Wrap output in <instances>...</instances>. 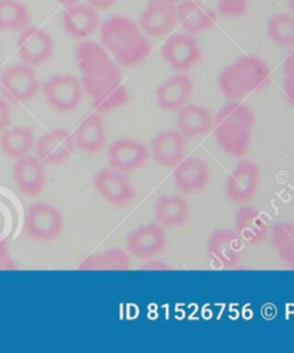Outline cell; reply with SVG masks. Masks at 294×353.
I'll list each match as a JSON object with an SVG mask.
<instances>
[{"instance_id": "cell-25", "label": "cell", "mask_w": 294, "mask_h": 353, "mask_svg": "<svg viewBox=\"0 0 294 353\" xmlns=\"http://www.w3.org/2000/svg\"><path fill=\"white\" fill-rule=\"evenodd\" d=\"M76 148L83 152L95 154L99 152L107 144L105 123L98 114H90L85 117L74 132Z\"/></svg>"}, {"instance_id": "cell-11", "label": "cell", "mask_w": 294, "mask_h": 353, "mask_svg": "<svg viewBox=\"0 0 294 353\" xmlns=\"http://www.w3.org/2000/svg\"><path fill=\"white\" fill-rule=\"evenodd\" d=\"M76 150L74 132L69 130H52L43 134L38 143H34V151L43 164L62 165L71 160Z\"/></svg>"}, {"instance_id": "cell-38", "label": "cell", "mask_w": 294, "mask_h": 353, "mask_svg": "<svg viewBox=\"0 0 294 353\" xmlns=\"http://www.w3.org/2000/svg\"><path fill=\"white\" fill-rule=\"evenodd\" d=\"M58 2L61 3V5H63L65 8H67V6H72V5H76L79 0H58Z\"/></svg>"}, {"instance_id": "cell-9", "label": "cell", "mask_w": 294, "mask_h": 353, "mask_svg": "<svg viewBox=\"0 0 294 353\" xmlns=\"http://www.w3.org/2000/svg\"><path fill=\"white\" fill-rule=\"evenodd\" d=\"M207 254L220 269L238 266L244 254V243L235 232L216 230L207 239Z\"/></svg>"}, {"instance_id": "cell-22", "label": "cell", "mask_w": 294, "mask_h": 353, "mask_svg": "<svg viewBox=\"0 0 294 353\" xmlns=\"http://www.w3.org/2000/svg\"><path fill=\"white\" fill-rule=\"evenodd\" d=\"M62 25L72 39H88L99 28L98 10L90 5L67 6L62 13Z\"/></svg>"}, {"instance_id": "cell-8", "label": "cell", "mask_w": 294, "mask_h": 353, "mask_svg": "<svg viewBox=\"0 0 294 353\" xmlns=\"http://www.w3.org/2000/svg\"><path fill=\"white\" fill-rule=\"evenodd\" d=\"M165 62L176 72H187L201 61V49L198 41L191 33H176L168 37L161 48Z\"/></svg>"}, {"instance_id": "cell-13", "label": "cell", "mask_w": 294, "mask_h": 353, "mask_svg": "<svg viewBox=\"0 0 294 353\" xmlns=\"http://www.w3.org/2000/svg\"><path fill=\"white\" fill-rule=\"evenodd\" d=\"M94 185L99 196L112 205L129 204L136 197V191L125 174L111 167L95 174Z\"/></svg>"}, {"instance_id": "cell-33", "label": "cell", "mask_w": 294, "mask_h": 353, "mask_svg": "<svg viewBox=\"0 0 294 353\" xmlns=\"http://www.w3.org/2000/svg\"><path fill=\"white\" fill-rule=\"evenodd\" d=\"M251 0H218V13L227 17H240L247 12Z\"/></svg>"}, {"instance_id": "cell-6", "label": "cell", "mask_w": 294, "mask_h": 353, "mask_svg": "<svg viewBox=\"0 0 294 353\" xmlns=\"http://www.w3.org/2000/svg\"><path fill=\"white\" fill-rule=\"evenodd\" d=\"M63 214L52 204L34 203L25 216V233L39 241L55 240L63 230Z\"/></svg>"}, {"instance_id": "cell-5", "label": "cell", "mask_w": 294, "mask_h": 353, "mask_svg": "<svg viewBox=\"0 0 294 353\" xmlns=\"http://www.w3.org/2000/svg\"><path fill=\"white\" fill-rule=\"evenodd\" d=\"M41 90L36 74L25 63L13 65L0 75V91L9 103H23L38 95Z\"/></svg>"}, {"instance_id": "cell-3", "label": "cell", "mask_w": 294, "mask_h": 353, "mask_svg": "<svg viewBox=\"0 0 294 353\" xmlns=\"http://www.w3.org/2000/svg\"><path fill=\"white\" fill-rule=\"evenodd\" d=\"M254 114L238 101H230L217 112L214 119V138L221 150L230 157L244 158L251 148Z\"/></svg>"}, {"instance_id": "cell-17", "label": "cell", "mask_w": 294, "mask_h": 353, "mask_svg": "<svg viewBox=\"0 0 294 353\" xmlns=\"http://www.w3.org/2000/svg\"><path fill=\"white\" fill-rule=\"evenodd\" d=\"M149 158V150L134 139H116L108 147V163L119 172H132L141 168Z\"/></svg>"}, {"instance_id": "cell-18", "label": "cell", "mask_w": 294, "mask_h": 353, "mask_svg": "<svg viewBox=\"0 0 294 353\" xmlns=\"http://www.w3.org/2000/svg\"><path fill=\"white\" fill-rule=\"evenodd\" d=\"M174 184L182 194H200L210 183V167L200 157H189L176 167Z\"/></svg>"}, {"instance_id": "cell-41", "label": "cell", "mask_w": 294, "mask_h": 353, "mask_svg": "<svg viewBox=\"0 0 294 353\" xmlns=\"http://www.w3.org/2000/svg\"><path fill=\"white\" fill-rule=\"evenodd\" d=\"M293 225H294V221H293Z\"/></svg>"}, {"instance_id": "cell-30", "label": "cell", "mask_w": 294, "mask_h": 353, "mask_svg": "<svg viewBox=\"0 0 294 353\" xmlns=\"http://www.w3.org/2000/svg\"><path fill=\"white\" fill-rule=\"evenodd\" d=\"M267 37L282 48H294V14L277 13L267 25Z\"/></svg>"}, {"instance_id": "cell-7", "label": "cell", "mask_w": 294, "mask_h": 353, "mask_svg": "<svg viewBox=\"0 0 294 353\" xmlns=\"http://www.w3.org/2000/svg\"><path fill=\"white\" fill-rule=\"evenodd\" d=\"M43 97L61 114L74 112L82 101L81 81L74 75H54L43 83Z\"/></svg>"}, {"instance_id": "cell-12", "label": "cell", "mask_w": 294, "mask_h": 353, "mask_svg": "<svg viewBox=\"0 0 294 353\" xmlns=\"http://www.w3.org/2000/svg\"><path fill=\"white\" fill-rule=\"evenodd\" d=\"M262 170L255 163L243 160L230 172L226 181L227 197L235 204H247L255 196Z\"/></svg>"}, {"instance_id": "cell-35", "label": "cell", "mask_w": 294, "mask_h": 353, "mask_svg": "<svg viewBox=\"0 0 294 353\" xmlns=\"http://www.w3.org/2000/svg\"><path fill=\"white\" fill-rule=\"evenodd\" d=\"M10 122H12L10 103L5 98H0V132L9 128Z\"/></svg>"}, {"instance_id": "cell-10", "label": "cell", "mask_w": 294, "mask_h": 353, "mask_svg": "<svg viewBox=\"0 0 294 353\" xmlns=\"http://www.w3.org/2000/svg\"><path fill=\"white\" fill-rule=\"evenodd\" d=\"M54 54V41L50 34L39 28L29 25L21 30L17 39V55L28 66H39Z\"/></svg>"}, {"instance_id": "cell-32", "label": "cell", "mask_w": 294, "mask_h": 353, "mask_svg": "<svg viewBox=\"0 0 294 353\" xmlns=\"http://www.w3.org/2000/svg\"><path fill=\"white\" fill-rule=\"evenodd\" d=\"M283 90L288 103L294 107V50L290 52L283 62Z\"/></svg>"}, {"instance_id": "cell-28", "label": "cell", "mask_w": 294, "mask_h": 353, "mask_svg": "<svg viewBox=\"0 0 294 353\" xmlns=\"http://www.w3.org/2000/svg\"><path fill=\"white\" fill-rule=\"evenodd\" d=\"M0 150L9 158H19L29 155L34 150L33 131L28 127L6 128L0 134Z\"/></svg>"}, {"instance_id": "cell-37", "label": "cell", "mask_w": 294, "mask_h": 353, "mask_svg": "<svg viewBox=\"0 0 294 353\" xmlns=\"http://www.w3.org/2000/svg\"><path fill=\"white\" fill-rule=\"evenodd\" d=\"M86 2L96 10H107L114 6L116 0H86Z\"/></svg>"}, {"instance_id": "cell-23", "label": "cell", "mask_w": 294, "mask_h": 353, "mask_svg": "<svg viewBox=\"0 0 294 353\" xmlns=\"http://www.w3.org/2000/svg\"><path fill=\"white\" fill-rule=\"evenodd\" d=\"M235 233L244 244L255 245L266 241L270 234V227L266 217L251 205L243 204L235 213Z\"/></svg>"}, {"instance_id": "cell-39", "label": "cell", "mask_w": 294, "mask_h": 353, "mask_svg": "<svg viewBox=\"0 0 294 353\" xmlns=\"http://www.w3.org/2000/svg\"><path fill=\"white\" fill-rule=\"evenodd\" d=\"M287 3H288L290 13H293V14H294V0H287Z\"/></svg>"}, {"instance_id": "cell-2", "label": "cell", "mask_w": 294, "mask_h": 353, "mask_svg": "<svg viewBox=\"0 0 294 353\" xmlns=\"http://www.w3.org/2000/svg\"><path fill=\"white\" fill-rule=\"evenodd\" d=\"M103 49L124 66L143 63L151 54V42L144 30L125 16L114 14L101 25Z\"/></svg>"}, {"instance_id": "cell-36", "label": "cell", "mask_w": 294, "mask_h": 353, "mask_svg": "<svg viewBox=\"0 0 294 353\" xmlns=\"http://www.w3.org/2000/svg\"><path fill=\"white\" fill-rule=\"evenodd\" d=\"M141 269L147 270V272H164V270H169L171 266H168V264H165L162 260H155L152 257V259H148L143 264Z\"/></svg>"}, {"instance_id": "cell-14", "label": "cell", "mask_w": 294, "mask_h": 353, "mask_svg": "<svg viewBox=\"0 0 294 353\" xmlns=\"http://www.w3.org/2000/svg\"><path fill=\"white\" fill-rule=\"evenodd\" d=\"M177 25L178 21L176 3H171L168 0H149L141 16V29L147 37H168Z\"/></svg>"}, {"instance_id": "cell-40", "label": "cell", "mask_w": 294, "mask_h": 353, "mask_svg": "<svg viewBox=\"0 0 294 353\" xmlns=\"http://www.w3.org/2000/svg\"><path fill=\"white\" fill-rule=\"evenodd\" d=\"M168 2H171V3H176V5H178L181 0H168Z\"/></svg>"}, {"instance_id": "cell-27", "label": "cell", "mask_w": 294, "mask_h": 353, "mask_svg": "<svg viewBox=\"0 0 294 353\" xmlns=\"http://www.w3.org/2000/svg\"><path fill=\"white\" fill-rule=\"evenodd\" d=\"M131 259L128 253L123 249H111L98 254L86 257L78 270L85 272H123L129 270Z\"/></svg>"}, {"instance_id": "cell-19", "label": "cell", "mask_w": 294, "mask_h": 353, "mask_svg": "<svg viewBox=\"0 0 294 353\" xmlns=\"http://www.w3.org/2000/svg\"><path fill=\"white\" fill-rule=\"evenodd\" d=\"M194 92V83L184 72H177L174 77L165 79L157 88V103L162 111L178 112L189 103Z\"/></svg>"}, {"instance_id": "cell-15", "label": "cell", "mask_w": 294, "mask_h": 353, "mask_svg": "<svg viewBox=\"0 0 294 353\" xmlns=\"http://www.w3.org/2000/svg\"><path fill=\"white\" fill-rule=\"evenodd\" d=\"M167 245L165 228L158 223L141 225L127 239L128 253L138 260H148L164 252Z\"/></svg>"}, {"instance_id": "cell-31", "label": "cell", "mask_w": 294, "mask_h": 353, "mask_svg": "<svg viewBox=\"0 0 294 353\" xmlns=\"http://www.w3.org/2000/svg\"><path fill=\"white\" fill-rule=\"evenodd\" d=\"M271 243L279 257L294 269V225L293 223H279L271 230Z\"/></svg>"}, {"instance_id": "cell-21", "label": "cell", "mask_w": 294, "mask_h": 353, "mask_svg": "<svg viewBox=\"0 0 294 353\" xmlns=\"http://www.w3.org/2000/svg\"><path fill=\"white\" fill-rule=\"evenodd\" d=\"M177 21L187 33L198 34L214 26L217 12L200 0H181L177 5Z\"/></svg>"}, {"instance_id": "cell-4", "label": "cell", "mask_w": 294, "mask_h": 353, "mask_svg": "<svg viewBox=\"0 0 294 353\" xmlns=\"http://www.w3.org/2000/svg\"><path fill=\"white\" fill-rule=\"evenodd\" d=\"M271 79V70L266 61L254 55L235 59L218 77V88L229 101H238L266 88Z\"/></svg>"}, {"instance_id": "cell-29", "label": "cell", "mask_w": 294, "mask_h": 353, "mask_svg": "<svg viewBox=\"0 0 294 353\" xmlns=\"http://www.w3.org/2000/svg\"><path fill=\"white\" fill-rule=\"evenodd\" d=\"M30 25L28 8L17 0H0V32L22 30Z\"/></svg>"}, {"instance_id": "cell-16", "label": "cell", "mask_w": 294, "mask_h": 353, "mask_svg": "<svg viewBox=\"0 0 294 353\" xmlns=\"http://www.w3.org/2000/svg\"><path fill=\"white\" fill-rule=\"evenodd\" d=\"M13 181L23 196H39L46 184L45 164L41 158L30 154L19 158L13 167Z\"/></svg>"}, {"instance_id": "cell-34", "label": "cell", "mask_w": 294, "mask_h": 353, "mask_svg": "<svg viewBox=\"0 0 294 353\" xmlns=\"http://www.w3.org/2000/svg\"><path fill=\"white\" fill-rule=\"evenodd\" d=\"M17 266L9 254L6 241H0V270H16Z\"/></svg>"}, {"instance_id": "cell-26", "label": "cell", "mask_w": 294, "mask_h": 353, "mask_svg": "<svg viewBox=\"0 0 294 353\" xmlns=\"http://www.w3.org/2000/svg\"><path fill=\"white\" fill-rule=\"evenodd\" d=\"M155 221L164 228H178L189 217V207L181 196H161L155 203Z\"/></svg>"}, {"instance_id": "cell-1", "label": "cell", "mask_w": 294, "mask_h": 353, "mask_svg": "<svg viewBox=\"0 0 294 353\" xmlns=\"http://www.w3.org/2000/svg\"><path fill=\"white\" fill-rule=\"evenodd\" d=\"M76 62L82 90L96 112H111L128 103L129 94L120 69L102 45L92 39L82 41L76 48Z\"/></svg>"}, {"instance_id": "cell-20", "label": "cell", "mask_w": 294, "mask_h": 353, "mask_svg": "<svg viewBox=\"0 0 294 353\" xmlns=\"http://www.w3.org/2000/svg\"><path fill=\"white\" fill-rule=\"evenodd\" d=\"M187 154V138L177 130H168L155 135L151 143V155L158 165L176 168Z\"/></svg>"}, {"instance_id": "cell-24", "label": "cell", "mask_w": 294, "mask_h": 353, "mask_svg": "<svg viewBox=\"0 0 294 353\" xmlns=\"http://www.w3.org/2000/svg\"><path fill=\"white\" fill-rule=\"evenodd\" d=\"M213 112L209 108L194 103H187L177 115V131H180L185 138H198L209 134L213 128Z\"/></svg>"}]
</instances>
